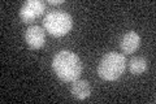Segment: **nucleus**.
Listing matches in <instances>:
<instances>
[{
    "mask_svg": "<svg viewBox=\"0 0 156 104\" xmlns=\"http://www.w3.org/2000/svg\"><path fill=\"white\" fill-rule=\"evenodd\" d=\"M23 39L29 47L31 49H39L44 46L46 42V30L38 25H31L29 26L25 34H23Z\"/></svg>",
    "mask_w": 156,
    "mask_h": 104,
    "instance_id": "5",
    "label": "nucleus"
},
{
    "mask_svg": "<svg viewBox=\"0 0 156 104\" xmlns=\"http://www.w3.org/2000/svg\"><path fill=\"white\" fill-rule=\"evenodd\" d=\"M130 72L134 74V76H140L142 73H144V70L147 69V61H146L144 57L140 56H135L130 60Z\"/></svg>",
    "mask_w": 156,
    "mask_h": 104,
    "instance_id": "8",
    "label": "nucleus"
},
{
    "mask_svg": "<svg viewBox=\"0 0 156 104\" xmlns=\"http://www.w3.org/2000/svg\"><path fill=\"white\" fill-rule=\"evenodd\" d=\"M46 11V4L41 0H27L22 4L20 9V18L22 22L30 23L39 16H42L43 12Z\"/></svg>",
    "mask_w": 156,
    "mask_h": 104,
    "instance_id": "4",
    "label": "nucleus"
},
{
    "mask_svg": "<svg viewBox=\"0 0 156 104\" xmlns=\"http://www.w3.org/2000/svg\"><path fill=\"white\" fill-rule=\"evenodd\" d=\"M139 46H140V37L138 33H135L133 30L125 33L120 41L121 51L126 53V55H130V53L135 52L139 48Z\"/></svg>",
    "mask_w": 156,
    "mask_h": 104,
    "instance_id": "6",
    "label": "nucleus"
},
{
    "mask_svg": "<svg viewBox=\"0 0 156 104\" xmlns=\"http://www.w3.org/2000/svg\"><path fill=\"white\" fill-rule=\"evenodd\" d=\"M126 68L125 56L119 52H108L98 65V76L104 81H116L122 76Z\"/></svg>",
    "mask_w": 156,
    "mask_h": 104,
    "instance_id": "2",
    "label": "nucleus"
},
{
    "mask_svg": "<svg viewBox=\"0 0 156 104\" xmlns=\"http://www.w3.org/2000/svg\"><path fill=\"white\" fill-rule=\"evenodd\" d=\"M50 5H60V4L64 3V0H48L47 2Z\"/></svg>",
    "mask_w": 156,
    "mask_h": 104,
    "instance_id": "9",
    "label": "nucleus"
},
{
    "mask_svg": "<svg viewBox=\"0 0 156 104\" xmlns=\"http://www.w3.org/2000/svg\"><path fill=\"white\" fill-rule=\"evenodd\" d=\"M70 92L76 99H78V100H85V99L89 98L90 94H91L90 83L85 80H80V78H78V80H76L73 82Z\"/></svg>",
    "mask_w": 156,
    "mask_h": 104,
    "instance_id": "7",
    "label": "nucleus"
},
{
    "mask_svg": "<svg viewBox=\"0 0 156 104\" xmlns=\"http://www.w3.org/2000/svg\"><path fill=\"white\" fill-rule=\"evenodd\" d=\"M73 20L72 16L66 12L52 11L47 13L43 18V29L51 34L52 37H62L66 35L72 30Z\"/></svg>",
    "mask_w": 156,
    "mask_h": 104,
    "instance_id": "3",
    "label": "nucleus"
},
{
    "mask_svg": "<svg viewBox=\"0 0 156 104\" xmlns=\"http://www.w3.org/2000/svg\"><path fill=\"white\" fill-rule=\"evenodd\" d=\"M52 69L62 82H74L81 77L82 63L74 52L62 49L53 56Z\"/></svg>",
    "mask_w": 156,
    "mask_h": 104,
    "instance_id": "1",
    "label": "nucleus"
}]
</instances>
